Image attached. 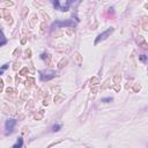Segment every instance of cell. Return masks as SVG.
I'll list each match as a JSON object with an SVG mask.
<instances>
[{"instance_id":"3","label":"cell","mask_w":148,"mask_h":148,"mask_svg":"<svg viewBox=\"0 0 148 148\" xmlns=\"http://www.w3.org/2000/svg\"><path fill=\"white\" fill-rule=\"evenodd\" d=\"M15 125H16V120H15V119H13V118L7 119V120H6V123H5L6 133H12V132H13V130H14V127H15Z\"/></svg>"},{"instance_id":"4","label":"cell","mask_w":148,"mask_h":148,"mask_svg":"<svg viewBox=\"0 0 148 148\" xmlns=\"http://www.w3.org/2000/svg\"><path fill=\"white\" fill-rule=\"evenodd\" d=\"M69 5H71V2L69 1H67L66 3H64V5H61L59 1H53V6L57 8V9H59V10H61V12H66V10H68V8H69Z\"/></svg>"},{"instance_id":"6","label":"cell","mask_w":148,"mask_h":148,"mask_svg":"<svg viewBox=\"0 0 148 148\" xmlns=\"http://www.w3.org/2000/svg\"><path fill=\"white\" fill-rule=\"evenodd\" d=\"M22 146H23V139H22V138H18L17 141L13 145L12 148H22Z\"/></svg>"},{"instance_id":"9","label":"cell","mask_w":148,"mask_h":148,"mask_svg":"<svg viewBox=\"0 0 148 148\" xmlns=\"http://www.w3.org/2000/svg\"><path fill=\"white\" fill-rule=\"evenodd\" d=\"M139 58H140V60H141V61H147V58H146L145 56H140Z\"/></svg>"},{"instance_id":"10","label":"cell","mask_w":148,"mask_h":148,"mask_svg":"<svg viewBox=\"0 0 148 148\" xmlns=\"http://www.w3.org/2000/svg\"><path fill=\"white\" fill-rule=\"evenodd\" d=\"M6 44V38H5V36L2 35V42H1V45H5Z\"/></svg>"},{"instance_id":"7","label":"cell","mask_w":148,"mask_h":148,"mask_svg":"<svg viewBox=\"0 0 148 148\" xmlns=\"http://www.w3.org/2000/svg\"><path fill=\"white\" fill-rule=\"evenodd\" d=\"M60 128H61V125H60V124H56V125L52 126V131H53V132H57V131H59Z\"/></svg>"},{"instance_id":"5","label":"cell","mask_w":148,"mask_h":148,"mask_svg":"<svg viewBox=\"0 0 148 148\" xmlns=\"http://www.w3.org/2000/svg\"><path fill=\"white\" fill-rule=\"evenodd\" d=\"M54 72H52V71H44V72H40V79L43 80V81H47V80H51L52 77H54Z\"/></svg>"},{"instance_id":"1","label":"cell","mask_w":148,"mask_h":148,"mask_svg":"<svg viewBox=\"0 0 148 148\" xmlns=\"http://www.w3.org/2000/svg\"><path fill=\"white\" fill-rule=\"evenodd\" d=\"M75 22L73 20H66V21H56L51 24V30L58 29V28H64V27H74Z\"/></svg>"},{"instance_id":"8","label":"cell","mask_w":148,"mask_h":148,"mask_svg":"<svg viewBox=\"0 0 148 148\" xmlns=\"http://www.w3.org/2000/svg\"><path fill=\"white\" fill-rule=\"evenodd\" d=\"M112 101V97H105V98H102V102H104V103H109V102H111Z\"/></svg>"},{"instance_id":"2","label":"cell","mask_w":148,"mask_h":148,"mask_svg":"<svg viewBox=\"0 0 148 148\" xmlns=\"http://www.w3.org/2000/svg\"><path fill=\"white\" fill-rule=\"evenodd\" d=\"M113 30H114V29H113L112 27H110V28H108L105 31H103L102 34H99V35L96 37V39H95V45H97V44H98V43H101L102 40L106 39V38H108L112 32H113Z\"/></svg>"}]
</instances>
